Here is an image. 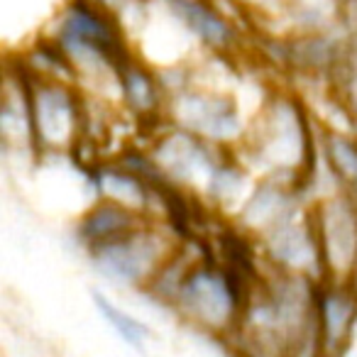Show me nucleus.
Returning a JSON list of instances; mask_svg holds the SVG:
<instances>
[{
    "instance_id": "f257e3e1",
    "label": "nucleus",
    "mask_w": 357,
    "mask_h": 357,
    "mask_svg": "<svg viewBox=\"0 0 357 357\" xmlns=\"http://www.w3.org/2000/svg\"><path fill=\"white\" fill-rule=\"evenodd\" d=\"M252 289L204 238L181 245L142 296L206 340L223 345L238 328Z\"/></svg>"
},
{
    "instance_id": "f03ea898",
    "label": "nucleus",
    "mask_w": 357,
    "mask_h": 357,
    "mask_svg": "<svg viewBox=\"0 0 357 357\" xmlns=\"http://www.w3.org/2000/svg\"><path fill=\"white\" fill-rule=\"evenodd\" d=\"M316 301V279L267 269L223 347L230 357H318Z\"/></svg>"
},
{
    "instance_id": "7ed1b4c3",
    "label": "nucleus",
    "mask_w": 357,
    "mask_h": 357,
    "mask_svg": "<svg viewBox=\"0 0 357 357\" xmlns=\"http://www.w3.org/2000/svg\"><path fill=\"white\" fill-rule=\"evenodd\" d=\"M323 120L294 86H269L240 154L257 176L289 178L316 196L321 176Z\"/></svg>"
},
{
    "instance_id": "20e7f679",
    "label": "nucleus",
    "mask_w": 357,
    "mask_h": 357,
    "mask_svg": "<svg viewBox=\"0 0 357 357\" xmlns=\"http://www.w3.org/2000/svg\"><path fill=\"white\" fill-rule=\"evenodd\" d=\"M50 37L64 52L76 84L113 105L115 76L137 54L125 22L100 0H66Z\"/></svg>"
},
{
    "instance_id": "39448f33",
    "label": "nucleus",
    "mask_w": 357,
    "mask_h": 357,
    "mask_svg": "<svg viewBox=\"0 0 357 357\" xmlns=\"http://www.w3.org/2000/svg\"><path fill=\"white\" fill-rule=\"evenodd\" d=\"M167 84V123L225 149L243 147L259 100H248L235 81L215 79L194 64L159 69Z\"/></svg>"
},
{
    "instance_id": "423d86ee",
    "label": "nucleus",
    "mask_w": 357,
    "mask_h": 357,
    "mask_svg": "<svg viewBox=\"0 0 357 357\" xmlns=\"http://www.w3.org/2000/svg\"><path fill=\"white\" fill-rule=\"evenodd\" d=\"M25 76L35 157L71 159L91 142L93 100L71 79H47L30 71Z\"/></svg>"
},
{
    "instance_id": "0eeeda50",
    "label": "nucleus",
    "mask_w": 357,
    "mask_h": 357,
    "mask_svg": "<svg viewBox=\"0 0 357 357\" xmlns=\"http://www.w3.org/2000/svg\"><path fill=\"white\" fill-rule=\"evenodd\" d=\"M181 240L157 218H144L120 238L84 255L91 269L110 287L144 294L181 248Z\"/></svg>"
},
{
    "instance_id": "6e6552de",
    "label": "nucleus",
    "mask_w": 357,
    "mask_h": 357,
    "mask_svg": "<svg viewBox=\"0 0 357 357\" xmlns=\"http://www.w3.org/2000/svg\"><path fill=\"white\" fill-rule=\"evenodd\" d=\"M139 139L147 147L154 167L159 169V174L169 184L196 196L204 206L225 159L230 157V152H238V149L211 144L208 139L199 137L189 130L176 128L172 123L159 125L157 130H152Z\"/></svg>"
},
{
    "instance_id": "1a4fd4ad",
    "label": "nucleus",
    "mask_w": 357,
    "mask_h": 357,
    "mask_svg": "<svg viewBox=\"0 0 357 357\" xmlns=\"http://www.w3.org/2000/svg\"><path fill=\"white\" fill-rule=\"evenodd\" d=\"M318 250L326 279H357V199L333 189L323 181L311 201Z\"/></svg>"
},
{
    "instance_id": "9d476101",
    "label": "nucleus",
    "mask_w": 357,
    "mask_h": 357,
    "mask_svg": "<svg viewBox=\"0 0 357 357\" xmlns=\"http://www.w3.org/2000/svg\"><path fill=\"white\" fill-rule=\"evenodd\" d=\"M167 17L189 37L204 54L215 59H238L245 35L240 22L218 0H157Z\"/></svg>"
},
{
    "instance_id": "9b49d317",
    "label": "nucleus",
    "mask_w": 357,
    "mask_h": 357,
    "mask_svg": "<svg viewBox=\"0 0 357 357\" xmlns=\"http://www.w3.org/2000/svg\"><path fill=\"white\" fill-rule=\"evenodd\" d=\"M167 103L169 93L162 71L142 54H135L115 76V110L137 128V137H144L167 123Z\"/></svg>"
},
{
    "instance_id": "f8f14e48",
    "label": "nucleus",
    "mask_w": 357,
    "mask_h": 357,
    "mask_svg": "<svg viewBox=\"0 0 357 357\" xmlns=\"http://www.w3.org/2000/svg\"><path fill=\"white\" fill-rule=\"evenodd\" d=\"M257 245L264 264L272 272L296 274V277H308L316 279V282L326 279L311 208L303 211L296 218L282 223L272 233L262 235L257 240Z\"/></svg>"
},
{
    "instance_id": "ddd939ff",
    "label": "nucleus",
    "mask_w": 357,
    "mask_h": 357,
    "mask_svg": "<svg viewBox=\"0 0 357 357\" xmlns=\"http://www.w3.org/2000/svg\"><path fill=\"white\" fill-rule=\"evenodd\" d=\"M318 357H340L357 328V287L352 282H318Z\"/></svg>"
},
{
    "instance_id": "4468645a",
    "label": "nucleus",
    "mask_w": 357,
    "mask_h": 357,
    "mask_svg": "<svg viewBox=\"0 0 357 357\" xmlns=\"http://www.w3.org/2000/svg\"><path fill=\"white\" fill-rule=\"evenodd\" d=\"M144 218H152L147 213H139L135 208L118 204L110 199H91V204L79 213L74 223V243L81 255H89L91 250L120 238L123 233L132 230Z\"/></svg>"
},
{
    "instance_id": "2eb2a0df",
    "label": "nucleus",
    "mask_w": 357,
    "mask_h": 357,
    "mask_svg": "<svg viewBox=\"0 0 357 357\" xmlns=\"http://www.w3.org/2000/svg\"><path fill=\"white\" fill-rule=\"evenodd\" d=\"M321 176L328 186L357 199V135L352 130L323 123Z\"/></svg>"
},
{
    "instance_id": "dca6fc26",
    "label": "nucleus",
    "mask_w": 357,
    "mask_h": 357,
    "mask_svg": "<svg viewBox=\"0 0 357 357\" xmlns=\"http://www.w3.org/2000/svg\"><path fill=\"white\" fill-rule=\"evenodd\" d=\"M328 103L337 113L340 128H347L357 135V13L345 25V45H342V59L333 76Z\"/></svg>"
},
{
    "instance_id": "f3484780",
    "label": "nucleus",
    "mask_w": 357,
    "mask_h": 357,
    "mask_svg": "<svg viewBox=\"0 0 357 357\" xmlns=\"http://www.w3.org/2000/svg\"><path fill=\"white\" fill-rule=\"evenodd\" d=\"M91 301H93V308L100 316V321L110 328V333H113L125 347H130L132 352L147 350L154 337L149 323H144L142 318L135 316L130 308H125L123 303L115 301L110 294L100 291V289L91 291Z\"/></svg>"
},
{
    "instance_id": "a211bd4d",
    "label": "nucleus",
    "mask_w": 357,
    "mask_h": 357,
    "mask_svg": "<svg viewBox=\"0 0 357 357\" xmlns=\"http://www.w3.org/2000/svg\"><path fill=\"white\" fill-rule=\"evenodd\" d=\"M235 6L240 8L243 13L252 17H277L284 15V13H291V3L294 0H233Z\"/></svg>"
}]
</instances>
